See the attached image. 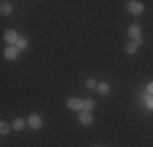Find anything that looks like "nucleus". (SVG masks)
<instances>
[{"label": "nucleus", "mask_w": 153, "mask_h": 147, "mask_svg": "<svg viewBox=\"0 0 153 147\" xmlns=\"http://www.w3.org/2000/svg\"><path fill=\"white\" fill-rule=\"evenodd\" d=\"M21 51L18 49L16 46H7L5 51H3V56H5L7 61H16L18 56H20Z\"/></svg>", "instance_id": "3"}, {"label": "nucleus", "mask_w": 153, "mask_h": 147, "mask_svg": "<svg viewBox=\"0 0 153 147\" xmlns=\"http://www.w3.org/2000/svg\"><path fill=\"white\" fill-rule=\"evenodd\" d=\"M67 108L70 110V111H83V100H80V98H68L67 100Z\"/></svg>", "instance_id": "2"}, {"label": "nucleus", "mask_w": 153, "mask_h": 147, "mask_svg": "<svg viewBox=\"0 0 153 147\" xmlns=\"http://www.w3.org/2000/svg\"><path fill=\"white\" fill-rule=\"evenodd\" d=\"M26 123H28V126H30L31 129L38 131V129H41V128H42V118L39 115H31L26 119Z\"/></svg>", "instance_id": "5"}, {"label": "nucleus", "mask_w": 153, "mask_h": 147, "mask_svg": "<svg viewBox=\"0 0 153 147\" xmlns=\"http://www.w3.org/2000/svg\"><path fill=\"white\" fill-rule=\"evenodd\" d=\"M28 44H30V43H28L26 38H20V39H18V43H16V47L20 51H23V49H26V47H28Z\"/></svg>", "instance_id": "15"}, {"label": "nucleus", "mask_w": 153, "mask_h": 147, "mask_svg": "<svg viewBox=\"0 0 153 147\" xmlns=\"http://www.w3.org/2000/svg\"><path fill=\"white\" fill-rule=\"evenodd\" d=\"M3 38H5V43L8 44V46H16L20 36H18V33L15 31V29H7L5 34H3Z\"/></svg>", "instance_id": "4"}, {"label": "nucleus", "mask_w": 153, "mask_h": 147, "mask_svg": "<svg viewBox=\"0 0 153 147\" xmlns=\"http://www.w3.org/2000/svg\"><path fill=\"white\" fill-rule=\"evenodd\" d=\"M83 111H93L94 110V100L91 98H86V100H83Z\"/></svg>", "instance_id": "13"}, {"label": "nucleus", "mask_w": 153, "mask_h": 147, "mask_svg": "<svg viewBox=\"0 0 153 147\" xmlns=\"http://www.w3.org/2000/svg\"><path fill=\"white\" fill-rule=\"evenodd\" d=\"M26 119H23V118H15V119L12 121V128L15 131H23L25 126H26Z\"/></svg>", "instance_id": "11"}, {"label": "nucleus", "mask_w": 153, "mask_h": 147, "mask_svg": "<svg viewBox=\"0 0 153 147\" xmlns=\"http://www.w3.org/2000/svg\"><path fill=\"white\" fill-rule=\"evenodd\" d=\"M129 38L132 39V41H135V39H140L142 38V26L138 23H132L129 26Z\"/></svg>", "instance_id": "6"}, {"label": "nucleus", "mask_w": 153, "mask_h": 147, "mask_svg": "<svg viewBox=\"0 0 153 147\" xmlns=\"http://www.w3.org/2000/svg\"><path fill=\"white\" fill-rule=\"evenodd\" d=\"M96 147H101V146H96Z\"/></svg>", "instance_id": "18"}, {"label": "nucleus", "mask_w": 153, "mask_h": 147, "mask_svg": "<svg viewBox=\"0 0 153 147\" xmlns=\"http://www.w3.org/2000/svg\"><path fill=\"white\" fill-rule=\"evenodd\" d=\"M126 8H127V12H130L132 15H142L143 13V3L137 2V0H129L126 3Z\"/></svg>", "instance_id": "1"}, {"label": "nucleus", "mask_w": 153, "mask_h": 147, "mask_svg": "<svg viewBox=\"0 0 153 147\" xmlns=\"http://www.w3.org/2000/svg\"><path fill=\"white\" fill-rule=\"evenodd\" d=\"M143 44V39H135V41H129L126 44V52L127 54H135V51L138 49V47Z\"/></svg>", "instance_id": "8"}, {"label": "nucleus", "mask_w": 153, "mask_h": 147, "mask_svg": "<svg viewBox=\"0 0 153 147\" xmlns=\"http://www.w3.org/2000/svg\"><path fill=\"white\" fill-rule=\"evenodd\" d=\"M142 100H143V103H145V106H147L150 111H153V95H143L142 97Z\"/></svg>", "instance_id": "12"}, {"label": "nucleus", "mask_w": 153, "mask_h": 147, "mask_svg": "<svg viewBox=\"0 0 153 147\" xmlns=\"http://www.w3.org/2000/svg\"><path fill=\"white\" fill-rule=\"evenodd\" d=\"M0 13L5 15V16H10V15L13 13V7H12V3H8L7 0H2V2H0Z\"/></svg>", "instance_id": "9"}, {"label": "nucleus", "mask_w": 153, "mask_h": 147, "mask_svg": "<svg viewBox=\"0 0 153 147\" xmlns=\"http://www.w3.org/2000/svg\"><path fill=\"white\" fill-rule=\"evenodd\" d=\"M78 121L83 124V126H91V124H93L91 111H80L78 113Z\"/></svg>", "instance_id": "7"}, {"label": "nucleus", "mask_w": 153, "mask_h": 147, "mask_svg": "<svg viewBox=\"0 0 153 147\" xmlns=\"http://www.w3.org/2000/svg\"><path fill=\"white\" fill-rule=\"evenodd\" d=\"M85 85H86V88H96V80L94 79H86V82H85Z\"/></svg>", "instance_id": "16"}, {"label": "nucleus", "mask_w": 153, "mask_h": 147, "mask_svg": "<svg viewBox=\"0 0 153 147\" xmlns=\"http://www.w3.org/2000/svg\"><path fill=\"white\" fill-rule=\"evenodd\" d=\"M96 90H98V93H100V95L106 97V95H109V92H111V85H109L108 82H98Z\"/></svg>", "instance_id": "10"}, {"label": "nucleus", "mask_w": 153, "mask_h": 147, "mask_svg": "<svg viewBox=\"0 0 153 147\" xmlns=\"http://www.w3.org/2000/svg\"><path fill=\"white\" fill-rule=\"evenodd\" d=\"M147 93H148V95H153V82H148V85H147Z\"/></svg>", "instance_id": "17"}, {"label": "nucleus", "mask_w": 153, "mask_h": 147, "mask_svg": "<svg viewBox=\"0 0 153 147\" xmlns=\"http://www.w3.org/2000/svg\"><path fill=\"white\" fill-rule=\"evenodd\" d=\"M8 132H10V124L7 123V121H2V123H0V134L5 136V134H8Z\"/></svg>", "instance_id": "14"}]
</instances>
